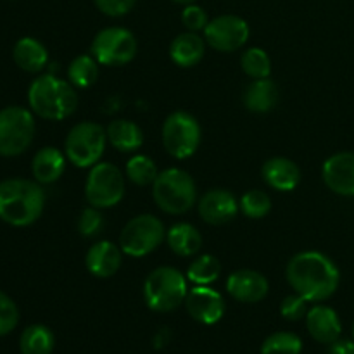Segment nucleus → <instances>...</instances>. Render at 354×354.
<instances>
[{
	"mask_svg": "<svg viewBox=\"0 0 354 354\" xmlns=\"http://www.w3.org/2000/svg\"><path fill=\"white\" fill-rule=\"evenodd\" d=\"M220 273V261L214 256L204 254L194 259L192 265L189 266V272H187V279L192 283H196V286H209V283L216 282Z\"/></svg>",
	"mask_w": 354,
	"mask_h": 354,
	"instance_id": "nucleus-28",
	"label": "nucleus"
},
{
	"mask_svg": "<svg viewBox=\"0 0 354 354\" xmlns=\"http://www.w3.org/2000/svg\"><path fill=\"white\" fill-rule=\"evenodd\" d=\"M249 24L242 17L225 14V16L214 17L204 28V38L207 45L214 50L234 52L244 47L249 40Z\"/></svg>",
	"mask_w": 354,
	"mask_h": 354,
	"instance_id": "nucleus-12",
	"label": "nucleus"
},
{
	"mask_svg": "<svg viewBox=\"0 0 354 354\" xmlns=\"http://www.w3.org/2000/svg\"><path fill=\"white\" fill-rule=\"evenodd\" d=\"M173 2L182 3V6H190V3H194V2H196V0H173Z\"/></svg>",
	"mask_w": 354,
	"mask_h": 354,
	"instance_id": "nucleus-39",
	"label": "nucleus"
},
{
	"mask_svg": "<svg viewBox=\"0 0 354 354\" xmlns=\"http://www.w3.org/2000/svg\"><path fill=\"white\" fill-rule=\"evenodd\" d=\"M14 62L26 73H40L48 62V52L37 38L24 37L16 41L12 50Z\"/></svg>",
	"mask_w": 354,
	"mask_h": 354,
	"instance_id": "nucleus-22",
	"label": "nucleus"
},
{
	"mask_svg": "<svg viewBox=\"0 0 354 354\" xmlns=\"http://www.w3.org/2000/svg\"><path fill=\"white\" fill-rule=\"evenodd\" d=\"M287 280L294 292L306 301H325L337 290L341 273L328 256L318 251H304L287 265Z\"/></svg>",
	"mask_w": 354,
	"mask_h": 354,
	"instance_id": "nucleus-1",
	"label": "nucleus"
},
{
	"mask_svg": "<svg viewBox=\"0 0 354 354\" xmlns=\"http://www.w3.org/2000/svg\"><path fill=\"white\" fill-rule=\"evenodd\" d=\"M306 327L311 337L322 344H332L341 339L342 334V324L339 315L330 306H324V304H318L308 311Z\"/></svg>",
	"mask_w": 354,
	"mask_h": 354,
	"instance_id": "nucleus-17",
	"label": "nucleus"
},
{
	"mask_svg": "<svg viewBox=\"0 0 354 354\" xmlns=\"http://www.w3.org/2000/svg\"><path fill=\"white\" fill-rule=\"evenodd\" d=\"M185 306L190 317L204 325H214L225 313V301L221 294L207 286H197L189 290Z\"/></svg>",
	"mask_w": 354,
	"mask_h": 354,
	"instance_id": "nucleus-13",
	"label": "nucleus"
},
{
	"mask_svg": "<svg viewBox=\"0 0 354 354\" xmlns=\"http://www.w3.org/2000/svg\"><path fill=\"white\" fill-rule=\"evenodd\" d=\"M107 133L100 124L82 121L75 124L66 138V156L76 168H92L102 158Z\"/></svg>",
	"mask_w": 354,
	"mask_h": 354,
	"instance_id": "nucleus-7",
	"label": "nucleus"
},
{
	"mask_svg": "<svg viewBox=\"0 0 354 354\" xmlns=\"http://www.w3.org/2000/svg\"><path fill=\"white\" fill-rule=\"evenodd\" d=\"M263 178L272 189L280 192H290L301 182V169L294 161L287 158H272L261 169Z\"/></svg>",
	"mask_w": 354,
	"mask_h": 354,
	"instance_id": "nucleus-19",
	"label": "nucleus"
},
{
	"mask_svg": "<svg viewBox=\"0 0 354 354\" xmlns=\"http://www.w3.org/2000/svg\"><path fill=\"white\" fill-rule=\"evenodd\" d=\"M162 144L169 156L175 159H187L199 149L201 127L192 114L175 111L162 124Z\"/></svg>",
	"mask_w": 354,
	"mask_h": 354,
	"instance_id": "nucleus-10",
	"label": "nucleus"
},
{
	"mask_svg": "<svg viewBox=\"0 0 354 354\" xmlns=\"http://www.w3.org/2000/svg\"><path fill=\"white\" fill-rule=\"evenodd\" d=\"M268 289V280L254 270H239L227 279L228 294L239 303H259Z\"/></svg>",
	"mask_w": 354,
	"mask_h": 354,
	"instance_id": "nucleus-16",
	"label": "nucleus"
},
{
	"mask_svg": "<svg viewBox=\"0 0 354 354\" xmlns=\"http://www.w3.org/2000/svg\"><path fill=\"white\" fill-rule=\"evenodd\" d=\"M124 196L123 173L113 162H97L92 166L85 183V197L90 206L106 209L120 204Z\"/></svg>",
	"mask_w": 354,
	"mask_h": 354,
	"instance_id": "nucleus-9",
	"label": "nucleus"
},
{
	"mask_svg": "<svg viewBox=\"0 0 354 354\" xmlns=\"http://www.w3.org/2000/svg\"><path fill=\"white\" fill-rule=\"evenodd\" d=\"M152 197L161 211L183 214L196 204L197 190L192 176L180 168L165 169L152 183Z\"/></svg>",
	"mask_w": 354,
	"mask_h": 354,
	"instance_id": "nucleus-4",
	"label": "nucleus"
},
{
	"mask_svg": "<svg viewBox=\"0 0 354 354\" xmlns=\"http://www.w3.org/2000/svg\"><path fill=\"white\" fill-rule=\"evenodd\" d=\"M66 169V156L55 147H44L35 154L31 171L38 183H54Z\"/></svg>",
	"mask_w": 354,
	"mask_h": 354,
	"instance_id": "nucleus-21",
	"label": "nucleus"
},
{
	"mask_svg": "<svg viewBox=\"0 0 354 354\" xmlns=\"http://www.w3.org/2000/svg\"><path fill=\"white\" fill-rule=\"evenodd\" d=\"M239 206H241L242 213L248 218L261 220V218H265L272 211V199L263 190H249L248 194L242 196Z\"/></svg>",
	"mask_w": 354,
	"mask_h": 354,
	"instance_id": "nucleus-32",
	"label": "nucleus"
},
{
	"mask_svg": "<svg viewBox=\"0 0 354 354\" xmlns=\"http://www.w3.org/2000/svg\"><path fill=\"white\" fill-rule=\"evenodd\" d=\"M92 55L99 64L124 66L137 55V38L127 28H104L93 38Z\"/></svg>",
	"mask_w": 354,
	"mask_h": 354,
	"instance_id": "nucleus-11",
	"label": "nucleus"
},
{
	"mask_svg": "<svg viewBox=\"0 0 354 354\" xmlns=\"http://www.w3.org/2000/svg\"><path fill=\"white\" fill-rule=\"evenodd\" d=\"M328 354H354V339L348 341V339H337L335 342L330 344V351Z\"/></svg>",
	"mask_w": 354,
	"mask_h": 354,
	"instance_id": "nucleus-38",
	"label": "nucleus"
},
{
	"mask_svg": "<svg viewBox=\"0 0 354 354\" xmlns=\"http://www.w3.org/2000/svg\"><path fill=\"white\" fill-rule=\"evenodd\" d=\"M353 339H354V324H353Z\"/></svg>",
	"mask_w": 354,
	"mask_h": 354,
	"instance_id": "nucleus-40",
	"label": "nucleus"
},
{
	"mask_svg": "<svg viewBox=\"0 0 354 354\" xmlns=\"http://www.w3.org/2000/svg\"><path fill=\"white\" fill-rule=\"evenodd\" d=\"M239 203L234 194L225 189H213L199 201V214L206 223L223 225L234 220L239 213Z\"/></svg>",
	"mask_w": 354,
	"mask_h": 354,
	"instance_id": "nucleus-15",
	"label": "nucleus"
},
{
	"mask_svg": "<svg viewBox=\"0 0 354 354\" xmlns=\"http://www.w3.org/2000/svg\"><path fill=\"white\" fill-rule=\"evenodd\" d=\"M28 102L37 116L48 121H61L78 107V93L71 83L54 75H41L30 85Z\"/></svg>",
	"mask_w": 354,
	"mask_h": 354,
	"instance_id": "nucleus-3",
	"label": "nucleus"
},
{
	"mask_svg": "<svg viewBox=\"0 0 354 354\" xmlns=\"http://www.w3.org/2000/svg\"><path fill=\"white\" fill-rule=\"evenodd\" d=\"M107 140L120 152H135L144 144V135L140 127L130 120L111 121L106 130Z\"/></svg>",
	"mask_w": 354,
	"mask_h": 354,
	"instance_id": "nucleus-23",
	"label": "nucleus"
},
{
	"mask_svg": "<svg viewBox=\"0 0 354 354\" xmlns=\"http://www.w3.org/2000/svg\"><path fill=\"white\" fill-rule=\"evenodd\" d=\"M121 263H123L121 248L109 241L95 242L85 256L86 270L99 279H109L114 273H118Z\"/></svg>",
	"mask_w": 354,
	"mask_h": 354,
	"instance_id": "nucleus-18",
	"label": "nucleus"
},
{
	"mask_svg": "<svg viewBox=\"0 0 354 354\" xmlns=\"http://www.w3.org/2000/svg\"><path fill=\"white\" fill-rule=\"evenodd\" d=\"M187 294V279L173 266H159L145 279V304L158 313L175 311L180 304L185 303Z\"/></svg>",
	"mask_w": 354,
	"mask_h": 354,
	"instance_id": "nucleus-5",
	"label": "nucleus"
},
{
	"mask_svg": "<svg viewBox=\"0 0 354 354\" xmlns=\"http://www.w3.org/2000/svg\"><path fill=\"white\" fill-rule=\"evenodd\" d=\"M308 301L304 299L303 296L299 294H294V296H287L286 299L282 301L280 304V313L286 320L290 322H297V320H303L306 318L308 315V308H306Z\"/></svg>",
	"mask_w": 354,
	"mask_h": 354,
	"instance_id": "nucleus-35",
	"label": "nucleus"
},
{
	"mask_svg": "<svg viewBox=\"0 0 354 354\" xmlns=\"http://www.w3.org/2000/svg\"><path fill=\"white\" fill-rule=\"evenodd\" d=\"M45 192L38 182L7 178L0 182V220L10 227H28L41 216Z\"/></svg>",
	"mask_w": 354,
	"mask_h": 354,
	"instance_id": "nucleus-2",
	"label": "nucleus"
},
{
	"mask_svg": "<svg viewBox=\"0 0 354 354\" xmlns=\"http://www.w3.org/2000/svg\"><path fill=\"white\" fill-rule=\"evenodd\" d=\"M99 76V62L93 55H78L73 59L68 68V78L73 86L88 88L97 82Z\"/></svg>",
	"mask_w": 354,
	"mask_h": 354,
	"instance_id": "nucleus-27",
	"label": "nucleus"
},
{
	"mask_svg": "<svg viewBox=\"0 0 354 354\" xmlns=\"http://www.w3.org/2000/svg\"><path fill=\"white\" fill-rule=\"evenodd\" d=\"M158 168L156 162L151 158L144 154H137L127 162V176L130 178L131 183L138 187H147L154 183L158 178Z\"/></svg>",
	"mask_w": 354,
	"mask_h": 354,
	"instance_id": "nucleus-29",
	"label": "nucleus"
},
{
	"mask_svg": "<svg viewBox=\"0 0 354 354\" xmlns=\"http://www.w3.org/2000/svg\"><path fill=\"white\" fill-rule=\"evenodd\" d=\"M242 71L254 80L268 78L272 73V61L263 48H248L241 57Z\"/></svg>",
	"mask_w": 354,
	"mask_h": 354,
	"instance_id": "nucleus-31",
	"label": "nucleus"
},
{
	"mask_svg": "<svg viewBox=\"0 0 354 354\" xmlns=\"http://www.w3.org/2000/svg\"><path fill=\"white\" fill-rule=\"evenodd\" d=\"M104 228V216L97 207L90 206L83 209L78 220V232L83 237H95L102 232Z\"/></svg>",
	"mask_w": 354,
	"mask_h": 354,
	"instance_id": "nucleus-34",
	"label": "nucleus"
},
{
	"mask_svg": "<svg viewBox=\"0 0 354 354\" xmlns=\"http://www.w3.org/2000/svg\"><path fill=\"white\" fill-rule=\"evenodd\" d=\"M166 242L175 254L189 258L201 249L203 235L190 223H176L166 232Z\"/></svg>",
	"mask_w": 354,
	"mask_h": 354,
	"instance_id": "nucleus-24",
	"label": "nucleus"
},
{
	"mask_svg": "<svg viewBox=\"0 0 354 354\" xmlns=\"http://www.w3.org/2000/svg\"><path fill=\"white\" fill-rule=\"evenodd\" d=\"M55 346L54 332L40 324L30 325L19 339L21 354H52Z\"/></svg>",
	"mask_w": 354,
	"mask_h": 354,
	"instance_id": "nucleus-26",
	"label": "nucleus"
},
{
	"mask_svg": "<svg viewBox=\"0 0 354 354\" xmlns=\"http://www.w3.org/2000/svg\"><path fill=\"white\" fill-rule=\"evenodd\" d=\"M37 131L31 111L21 106H9L0 111V156L14 158L31 145Z\"/></svg>",
	"mask_w": 354,
	"mask_h": 354,
	"instance_id": "nucleus-6",
	"label": "nucleus"
},
{
	"mask_svg": "<svg viewBox=\"0 0 354 354\" xmlns=\"http://www.w3.org/2000/svg\"><path fill=\"white\" fill-rule=\"evenodd\" d=\"M19 324V310L16 303L0 290V337L10 334Z\"/></svg>",
	"mask_w": 354,
	"mask_h": 354,
	"instance_id": "nucleus-33",
	"label": "nucleus"
},
{
	"mask_svg": "<svg viewBox=\"0 0 354 354\" xmlns=\"http://www.w3.org/2000/svg\"><path fill=\"white\" fill-rule=\"evenodd\" d=\"M166 237L165 225L154 214H140L124 225L120 237V248L131 258H142L162 244Z\"/></svg>",
	"mask_w": 354,
	"mask_h": 354,
	"instance_id": "nucleus-8",
	"label": "nucleus"
},
{
	"mask_svg": "<svg viewBox=\"0 0 354 354\" xmlns=\"http://www.w3.org/2000/svg\"><path fill=\"white\" fill-rule=\"evenodd\" d=\"M324 182L332 192L354 197V152H337L324 162Z\"/></svg>",
	"mask_w": 354,
	"mask_h": 354,
	"instance_id": "nucleus-14",
	"label": "nucleus"
},
{
	"mask_svg": "<svg viewBox=\"0 0 354 354\" xmlns=\"http://www.w3.org/2000/svg\"><path fill=\"white\" fill-rule=\"evenodd\" d=\"M93 2L106 16L120 17L130 12L137 0H93Z\"/></svg>",
	"mask_w": 354,
	"mask_h": 354,
	"instance_id": "nucleus-37",
	"label": "nucleus"
},
{
	"mask_svg": "<svg viewBox=\"0 0 354 354\" xmlns=\"http://www.w3.org/2000/svg\"><path fill=\"white\" fill-rule=\"evenodd\" d=\"M182 21L185 24V28L189 31H201L207 26L209 19H207V14L203 7L196 6V3H190V6H185L182 12Z\"/></svg>",
	"mask_w": 354,
	"mask_h": 354,
	"instance_id": "nucleus-36",
	"label": "nucleus"
},
{
	"mask_svg": "<svg viewBox=\"0 0 354 354\" xmlns=\"http://www.w3.org/2000/svg\"><path fill=\"white\" fill-rule=\"evenodd\" d=\"M279 97L277 85L270 78L254 80L244 92V106L252 113H268Z\"/></svg>",
	"mask_w": 354,
	"mask_h": 354,
	"instance_id": "nucleus-25",
	"label": "nucleus"
},
{
	"mask_svg": "<svg viewBox=\"0 0 354 354\" xmlns=\"http://www.w3.org/2000/svg\"><path fill=\"white\" fill-rule=\"evenodd\" d=\"M303 341L292 332H275L261 346V354H301Z\"/></svg>",
	"mask_w": 354,
	"mask_h": 354,
	"instance_id": "nucleus-30",
	"label": "nucleus"
},
{
	"mask_svg": "<svg viewBox=\"0 0 354 354\" xmlns=\"http://www.w3.org/2000/svg\"><path fill=\"white\" fill-rule=\"evenodd\" d=\"M206 54V41L194 31L178 35L169 45L171 61L180 68H192L203 61Z\"/></svg>",
	"mask_w": 354,
	"mask_h": 354,
	"instance_id": "nucleus-20",
	"label": "nucleus"
}]
</instances>
